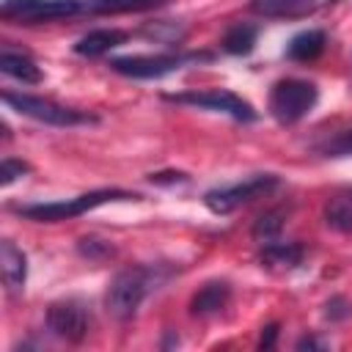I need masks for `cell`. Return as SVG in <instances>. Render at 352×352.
Instances as JSON below:
<instances>
[{
  "mask_svg": "<svg viewBox=\"0 0 352 352\" xmlns=\"http://www.w3.org/2000/svg\"><path fill=\"white\" fill-rule=\"evenodd\" d=\"M170 275L168 267L162 264H135V267H126L121 270L110 286H107V294H104V305L110 311V316L126 322L138 314L140 302Z\"/></svg>",
  "mask_w": 352,
  "mask_h": 352,
  "instance_id": "cell-1",
  "label": "cell"
},
{
  "mask_svg": "<svg viewBox=\"0 0 352 352\" xmlns=\"http://www.w3.org/2000/svg\"><path fill=\"white\" fill-rule=\"evenodd\" d=\"M140 195L138 192H129V190H118V187H102V190H91V192H82V195H74V198H66V201H41V204H25V206H16L14 212L28 217V220H36V223H60V220H74L102 204H110V201H138Z\"/></svg>",
  "mask_w": 352,
  "mask_h": 352,
  "instance_id": "cell-2",
  "label": "cell"
},
{
  "mask_svg": "<svg viewBox=\"0 0 352 352\" xmlns=\"http://www.w3.org/2000/svg\"><path fill=\"white\" fill-rule=\"evenodd\" d=\"M319 99V91L311 80H300V77H286V80H278L272 88H270V116L283 124V126H292L297 121H302L314 104Z\"/></svg>",
  "mask_w": 352,
  "mask_h": 352,
  "instance_id": "cell-3",
  "label": "cell"
},
{
  "mask_svg": "<svg viewBox=\"0 0 352 352\" xmlns=\"http://www.w3.org/2000/svg\"><path fill=\"white\" fill-rule=\"evenodd\" d=\"M3 102L11 110H16L19 116H28V118L50 124V126H80V124H96L99 121L94 113H85V110H77V107H66V104H58L52 99L33 96V94L3 91Z\"/></svg>",
  "mask_w": 352,
  "mask_h": 352,
  "instance_id": "cell-4",
  "label": "cell"
},
{
  "mask_svg": "<svg viewBox=\"0 0 352 352\" xmlns=\"http://www.w3.org/2000/svg\"><path fill=\"white\" fill-rule=\"evenodd\" d=\"M280 184V179L275 173H253L248 179H239L234 184H223V187H212L204 195V204L212 214H231L239 206L270 195L275 187Z\"/></svg>",
  "mask_w": 352,
  "mask_h": 352,
  "instance_id": "cell-5",
  "label": "cell"
},
{
  "mask_svg": "<svg viewBox=\"0 0 352 352\" xmlns=\"http://www.w3.org/2000/svg\"><path fill=\"white\" fill-rule=\"evenodd\" d=\"M209 52H154V55H126V58H113L110 69L132 77V80H157L170 72L184 69L187 63H201L209 60Z\"/></svg>",
  "mask_w": 352,
  "mask_h": 352,
  "instance_id": "cell-6",
  "label": "cell"
},
{
  "mask_svg": "<svg viewBox=\"0 0 352 352\" xmlns=\"http://www.w3.org/2000/svg\"><path fill=\"white\" fill-rule=\"evenodd\" d=\"M85 14V0H3L0 16L14 25H41Z\"/></svg>",
  "mask_w": 352,
  "mask_h": 352,
  "instance_id": "cell-7",
  "label": "cell"
},
{
  "mask_svg": "<svg viewBox=\"0 0 352 352\" xmlns=\"http://www.w3.org/2000/svg\"><path fill=\"white\" fill-rule=\"evenodd\" d=\"M165 102L173 104H187V107H198V110H212V113H226L234 121H256L258 113L256 107L242 99L234 91L226 88H206V91H182V94H165Z\"/></svg>",
  "mask_w": 352,
  "mask_h": 352,
  "instance_id": "cell-8",
  "label": "cell"
},
{
  "mask_svg": "<svg viewBox=\"0 0 352 352\" xmlns=\"http://www.w3.org/2000/svg\"><path fill=\"white\" fill-rule=\"evenodd\" d=\"M47 330L69 344H80L91 330V311L82 300L66 297L47 308Z\"/></svg>",
  "mask_w": 352,
  "mask_h": 352,
  "instance_id": "cell-9",
  "label": "cell"
},
{
  "mask_svg": "<svg viewBox=\"0 0 352 352\" xmlns=\"http://www.w3.org/2000/svg\"><path fill=\"white\" fill-rule=\"evenodd\" d=\"M327 3L336 0H250V8L270 19H300L316 14Z\"/></svg>",
  "mask_w": 352,
  "mask_h": 352,
  "instance_id": "cell-10",
  "label": "cell"
},
{
  "mask_svg": "<svg viewBox=\"0 0 352 352\" xmlns=\"http://www.w3.org/2000/svg\"><path fill=\"white\" fill-rule=\"evenodd\" d=\"M126 30H118V28H96V30H88L85 36H80L74 41V52L82 55V58H99V55H107L110 50L121 47L126 41Z\"/></svg>",
  "mask_w": 352,
  "mask_h": 352,
  "instance_id": "cell-11",
  "label": "cell"
},
{
  "mask_svg": "<svg viewBox=\"0 0 352 352\" xmlns=\"http://www.w3.org/2000/svg\"><path fill=\"white\" fill-rule=\"evenodd\" d=\"M322 217L333 231L352 234V184L349 187H338L324 198Z\"/></svg>",
  "mask_w": 352,
  "mask_h": 352,
  "instance_id": "cell-12",
  "label": "cell"
},
{
  "mask_svg": "<svg viewBox=\"0 0 352 352\" xmlns=\"http://www.w3.org/2000/svg\"><path fill=\"white\" fill-rule=\"evenodd\" d=\"M302 256H305V248L300 242H278V239H272V242H264L261 250H258L261 267L278 270V272L294 270L302 261Z\"/></svg>",
  "mask_w": 352,
  "mask_h": 352,
  "instance_id": "cell-13",
  "label": "cell"
},
{
  "mask_svg": "<svg viewBox=\"0 0 352 352\" xmlns=\"http://www.w3.org/2000/svg\"><path fill=\"white\" fill-rule=\"evenodd\" d=\"M0 264H3V283L8 292H22L28 278V256L11 242L3 239L0 245Z\"/></svg>",
  "mask_w": 352,
  "mask_h": 352,
  "instance_id": "cell-14",
  "label": "cell"
},
{
  "mask_svg": "<svg viewBox=\"0 0 352 352\" xmlns=\"http://www.w3.org/2000/svg\"><path fill=\"white\" fill-rule=\"evenodd\" d=\"M228 297H231V286H228L226 280H209V283H204V286L192 294V300H190V314H192V316H212V314H217V311L226 308Z\"/></svg>",
  "mask_w": 352,
  "mask_h": 352,
  "instance_id": "cell-15",
  "label": "cell"
},
{
  "mask_svg": "<svg viewBox=\"0 0 352 352\" xmlns=\"http://www.w3.org/2000/svg\"><path fill=\"white\" fill-rule=\"evenodd\" d=\"M327 47V36L324 30L319 28H308L302 33H297L289 44H286V58L289 60H297V63H308V60H316Z\"/></svg>",
  "mask_w": 352,
  "mask_h": 352,
  "instance_id": "cell-16",
  "label": "cell"
},
{
  "mask_svg": "<svg viewBox=\"0 0 352 352\" xmlns=\"http://www.w3.org/2000/svg\"><path fill=\"white\" fill-rule=\"evenodd\" d=\"M0 72L8 74V77H14V80H19V82H28V85L41 82L38 63L30 55L16 52V50H8V47H3V52H0Z\"/></svg>",
  "mask_w": 352,
  "mask_h": 352,
  "instance_id": "cell-17",
  "label": "cell"
},
{
  "mask_svg": "<svg viewBox=\"0 0 352 352\" xmlns=\"http://www.w3.org/2000/svg\"><path fill=\"white\" fill-rule=\"evenodd\" d=\"M165 3L168 0H85V14H138Z\"/></svg>",
  "mask_w": 352,
  "mask_h": 352,
  "instance_id": "cell-18",
  "label": "cell"
},
{
  "mask_svg": "<svg viewBox=\"0 0 352 352\" xmlns=\"http://www.w3.org/2000/svg\"><path fill=\"white\" fill-rule=\"evenodd\" d=\"M256 38H258V28H256V25H250V22H236V25H231V28L226 30V36H223V50L231 52V55H248V52L253 50Z\"/></svg>",
  "mask_w": 352,
  "mask_h": 352,
  "instance_id": "cell-19",
  "label": "cell"
},
{
  "mask_svg": "<svg viewBox=\"0 0 352 352\" xmlns=\"http://www.w3.org/2000/svg\"><path fill=\"white\" fill-rule=\"evenodd\" d=\"M283 220H286V214H283V209H270V212H264L256 223H253V239L256 242H272L280 231H283Z\"/></svg>",
  "mask_w": 352,
  "mask_h": 352,
  "instance_id": "cell-20",
  "label": "cell"
},
{
  "mask_svg": "<svg viewBox=\"0 0 352 352\" xmlns=\"http://www.w3.org/2000/svg\"><path fill=\"white\" fill-rule=\"evenodd\" d=\"M319 151H322L324 157H346V154H352V129H344V132H338L336 138L324 140V143L319 146Z\"/></svg>",
  "mask_w": 352,
  "mask_h": 352,
  "instance_id": "cell-21",
  "label": "cell"
},
{
  "mask_svg": "<svg viewBox=\"0 0 352 352\" xmlns=\"http://www.w3.org/2000/svg\"><path fill=\"white\" fill-rule=\"evenodd\" d=\"M30 170V165L28 162H22V160H14V157H6L3 160V165H0V182H3V187H8L14 179H19L22 173H28Z\"/></svg>",
  "mask_w": 352,
  "mask_h": 352,
  "instance_id": "cell-22",
  "label": "cell"
},
{
  "mask_svg": "<svg viewBox=\"0 0 352 352\" xmlns=\"http://www.w3.org/2000/svg\"><path fill=\"white\" fill-rule=\"evenodd\" d=\"M80 253L88 258H110L113 256V245L102 242V239H80Z\"/></svg>",
  "mask_w": 352,
  "mask_h": 352,
  "instance_id": "cell-23",
  "label": "cell"
},
{
  "mask_svg": "<svg viewBox=\"0 0 352 352\" xmlns=\"http://www.w3.org/2000/svg\"><path fill=\"white\" fill-rule=\"evenodd\" d=\"M275 333H278V324H270V327H267V336H261V346H272Z\"/></svg>",
  "mask_w": 352,
  "mask_h": 352,
  "instance_id": "cell-24",
  "label": "cell"
}]
</instances>
